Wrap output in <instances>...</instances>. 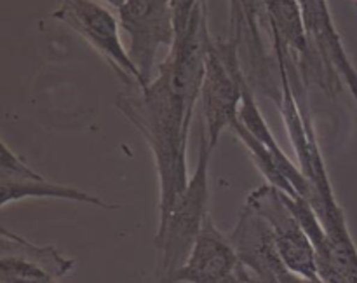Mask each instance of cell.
Returning a JSON list of instances; mask_svg holds the SVG:
<instances>
[{"mask_svg":"<svg viewBox=\"0 0 357 283\" xmlns=\"http://www.w3.org/2000/svg\"><path fill=\"white\" fill-rule=\"evenodd\" d=\"M211 42L206 0H199L183 34L174 41L146 87L117 96L119 110L150 147L159 178V224L187 187V149L195 105L201 100L206 56Z\"/></svg>","mask_w":357,"mask_h":283,"instance_id":"1","label":"cell"},{"mask_svg":"<svg viewBox=\"0 0 357 283\" xmlns=\"http://www.w3.org/2000/svg\"><path fill=\"white\" fill-rule=\"evenodd\" d=\"M213 150L215 149L201 129L194 173L188 178L187 187L178 194L166 220L157 226L155 245L160 252L157 271L159 283H173L174 275L188 259L209 217V161Z\"/></svg>","mask_w":357,"mask_h":283,"instance_id":"2","label":"cell"},{"mask_svg":"<svg viewBox=\"0 0 357 283\" xmlns=\"http://www.w3.org/2000/svg\"><path fill=\"white\" fill-rule=\"evenodd\" d=\"M246 72L237 48L229 41L209 42L206 72L201 89V107L206 138L215 149L223 131H232L239 122L241 96Z\"/></svg>","mask_w":357,"mask_h":283,"instance_id":"3","label":"cell"},{"mask_svg":"<svg viewBox=\"0 0 357 283\" xmlns=\"http://www.w3.org/2000/svg\"><path fill=\"white\" fill-rule=\"evenodd\" d=\"M117 16L129 38L128 52L139 72V87H146L157 73L159 51H171L176 41L174 0H129Z\"/></svg>","mask_w":357,"mask_h":283,"instance_id":"4","label":"cell"},{"mask_svg":"<svg viewBox=\"0 0 357 283\" xmlns=\"http://www.w3.org/2000/svg\"><path fill=\"white\" fill-rule=\"evenodd\" d=\"M230 35L227 41L237 48L251 87L278 103L281 82L275 80V58L265 49L268 0H229Z\"/></svg>","mask_w":357,"mask_h":283,"instance_id":"5","label":"cell"},{"mask_svg":"<svg viewBox=\"0 0 357 283\" xmlns=\"http://www.w3.org/2000/svg\"><path fill=\"white\" fill-rule=\"evenodd\" d=\"M52 17L84 38L128 87H139V72L122 44L121 23L94 0H59Z\"/></svg>","mask_w":357,"mask_h":283,"instance_id":"6","label":"cell"},{"mask_svg":"<svg viewBox=\"0 0 357 283\" xmlns=\"http://www.w3.org/2000/svg\"><path fill=\"white\" fill-rule=\"evenodd\" d=\"M246 205L268 222L279 254L289 271L305 278H319L316 248L298 217L289 208L284 192L271 184L260 185L248 194Z\"/></svg>","mask_w":357,"mask_h":283,"instance_id":"7","label":"cell"},{"mask_svg":"<svg viewBox=\"0 0 357 283\" xmlns=\"http://www.w3.org/2000/svg\"><path fill=\"white\" fill-rule=\"evenodd\" d=\"M229 238L246 269L244 283H281L289 273L279 254L271 226L250 205H244L241 210Z\"/></svg>","mask_w":357,"mask_h":283,"instance_id":"8","label":"cell"},{"mask_svg":"<svg viewBox=\"0 0 357 283\" xmlns=\"http://www.w3.org/2000/svg\"><path fill=\"white\" fill-rule=\"evenodd\" d=\"M243 269L229 236L216 227L209 215L185 264L178 269L173 283H220Z\"/></svg>","mask_w":357,"mask_h":283,"instance_id":"9","label":"cell"},{"mask_svg":"<svg viewBox=\"0 0 357 283\" xmlns=\"http://www.w3.org/2000/svg\"><path fill=\"white\" fill-rule=\"evenodd\" d=\"M65 199V201L87 203V205L100 206V208H115V205L105 203L98 196L89 194L80 189L68 187V185L52 184L45 180L40 173H35L31 177L21 178H0V208L6 210L10 203H17L21 199Z\"/></svg>","mask_w":357,"mask_h":283,"instance_id":"10","label":"cell"},{"mask_svg":"<svg viewBox=\"0 0 357 283\" xmlns=\"http://www.w3.org/2000/svg\"><path fill=\"white\" fill-rule=\"evenodd\" d=\"M0 250H2V254L16 255V257L24 259V261H30L33 264L42 266V268L47 269L58 280L66 276L68 273H72L73 266H75V262L72 259H66L54 247L33 245L28 240H24V238H21L20 234L10 233L7 229H2Z\"/></svg>","mask_w":357,"mask_h":283,"instance_id":"11","label":"cell"},{"mask_svg":"<svg viewBox=\"0 0 357 283\" xmlns=\"http://www.w3.org/2000/svg\"><path fill=\"white\" fill-rule=\"evenodd\" d=\"M197 3L199 0H174V9H176V37L185 31Z\"/></svg>","mask_w":357,"mask_h":283,"instance_id":"12","label":"cell"},{"mask_svg":"<svg viewBox=\"0 0 357 283\" xmlns=\"http://www.w3.org/2000/svg\"><path fill=\"white\" fill-rule=\"evenodd\" d=\"M281 283H326V282L321 278H305V276L295 275L293 271H289Z\"/></svg>","mask_w":357,"mask_h":283,"instance_id":"13","label":"cell"},{"mask_svg":"<svg viewBox=\"0 0 357 283\" xmlns=\"http://www.w3.org/2000/svg\"><path fill=\"white\" fill-rule=\"evenodd\" d=\"M244 275H246V269H244V266H243L241 273H237V275L230 276V278L223 280V282H220V283H244Z\"/></svg>","mask_w":357,"mask_h":283,"instance_id":"14","label":"cell"},{"mask_svg":"<svg viewBox=\"0 0 357 283\" xmlns=\"http://www.w3.org/2000/svg\"><path fill=\"white\" fill-rule=\"evenodd\" d=\"M100 2H103V3H107V6H112V7H115V9H121L122 6H126V3L129 2V0H100Z\"/></svg>","mask_w":357,"mask_h":283,"instance_id":"15","label":"cell"},{"mask_svg":"<svg viewBox=\"0 0 357 283\" xmlns=\"http://www.w3.org/2000/svg\"><path fill=\"white\" fill-rule=\"evenodd\" d=\"M354 2H356V3H357V0H354Z\"/></svg>","mask_w":357,"mask_h":283,"instance_id":"16","label":"cell"}]
</instances>
